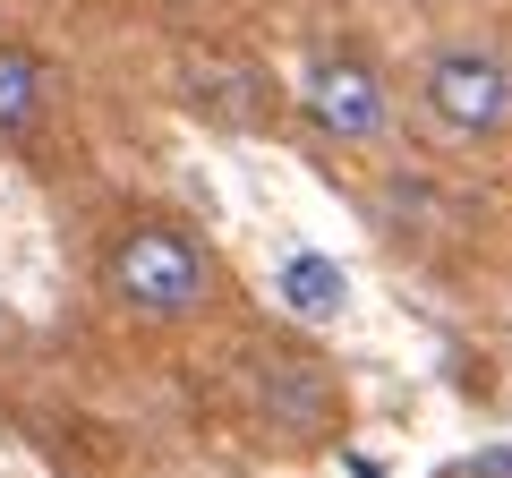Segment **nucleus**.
<instances>
[{
    "mask_svg": "<svg viewBox=\"0 0 512 478\" xmlns=\"http://www.w3.org/2000/svg\"><path fill=\"white\" fill-rule=\"evenodd\" d=\"M103 291L120 316H137V325H197L205 308H214L222 291V265L214 248H205L188 222L171 214H137L111 231L103 248Z\"/></svg>",
    "mask_w": 512,
    "mask_h": 478,
    "instance_id": "1",
    "label": "nucleus"
},
{
    "mask_svg": "<svg viewBox=\"0 0 512 478\" xmlns=\"http://www.w3.org/2000/svg\"><path fill=\"white\" fill-rule=\"evenodd\" d=\"M248 410H256V427H265L274 444H291V453L333 444V436H342V419H350L333 359H325V350H308V342H265L248 359Z\"/></svg>",
    "mask_w": 512,
    "mask_h": 478,
    "instance_id": "2",
    "label": "nucleus"
},
{
    "mask_svg": "<svg viewBox=\"0 0 512 478\" xmlns=\"http://www.w3.org/2000/svg\"><path fill=\"white\" fill-rule=\"evenodd\" d=\"M419 103L453 146H495L512 137V60L495 43H444L419 69Z\"/></svg>",
    "mask_w": 512,
    "mask_h": 478,
    "instance_id": "3",
    "label": "nucleus"
},
{
    "mask_svg": "<svg viewBox=\"0 0 512 478\" xmlns=\"http://www.w3.org/2000/svg\"><path fill=\"white\" fill-rule=\"evenodd\" d=\"M299 111H308V129L325 137V146H384V129H393V94H384V69L367 52H316L308 77H299Z\"/></svg>",
    "mask_w": 512,
    "mask_h": 478,
    "instance_id": "4",
    "label": "nucleus"
},
{
    "mask_svg": "<svg viewBox=\"0 0 512 478\" xmlns=\"http://www.w3.org/2000/svg\"><path fill=\"white\" fill-rule=\"evenodd\" d=\"M52 120V69L35 43L0 35V146H35Z\"/></svg>",
    "mask_w": 512,
    "mask_h": 478,
    "instance_id": "5",
    "label": "nucleus"
},
{
    "mask_svg": "<svg viewBox=\"0 0 512 478\" xmlns=\"http://www.w3.org/2000/svg\"><path fill=\"white\" fill-rule=\"evenodd\" d=\"M274 291H282V308H291L299 325H333V316L350 308V274L325 257V248H291L282 274H274Z\"/></svg>",
    "mask_w": 512,
    "mask_h": 478,
    "instance_id": "6",
    "label": "nucleus"
}]
</instances>
